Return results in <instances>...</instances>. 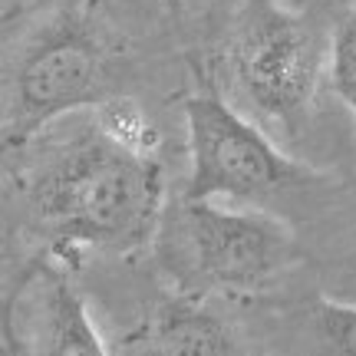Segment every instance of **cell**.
I'll list each match as a JSON object with an SVG mask.
<instances>
[{"label":"cell","mask_w":356,"mask_h":356,"mask_svg":"<svg viewBox=\"0 0 356 356\" xmlns=\"http://www.w3.org/2000/svg\"><path fill=\"white\" fill-rule=\"evenodd\" d=\"M162 3H165V7H168L172 13H178L181 7H185V0H162Z\"/></svg>","instance_id":"obj_12"},{"label":"cell","mask_w":356,"mask_h":356,"mask_svg":"<svg viewBox=\"0 0 356 356\" xmlns=\"http://www.w3.org/2000/svg\"><path fill=\"white\" fill-rule=\"evenodd\" d=\"M96 115H99L96 126L102 132H109L113 139H119L122 145L145 155H159V132H155L149 115L142 113V106L129 92H115L106 102H99Z\"/></svg>","instance_id":"obj_8"},{"label":"cell","mask_w":356,"mask_h":356,"mask_svg":"<svg viewBox=\"0 0 356 356\" xmlns=\"http://www.w3.org/2000/svg\"><path fill=\"white\" fill-rule=\"evenodd\" d=\"M314 333L323 350L356 356V304L320 297L314 307Z\"/></svg>","instance_id":"obj_10"},{"label":"cell","mask_w":356,"mask_h":356,"mask_svg":"<svg viewBox=\"0 0 356 356\" xmlns=\"http://www.w3.org/2000/svg\"><path fill=\"white\" fill-rule=\"evenodd\" d=\"M181 115L188 139V181L181 188L185 198L251 204L317 178L297 159L280 152L264 129L218 92L185 96Z\"/></svg>","instance_id":"obj_5"},{"label":"cell","mask_w":356,"mask_h":356,"mask_svg":"<svg viewBox=\"0 0 356 356\" xmlns=\"http://www.w3.org/2000/svg\"><path fill=\"white\" fill-rule=\"evenodd\" d=\"M280 3H284V7H293V10H304L310 0H280Z\"/></svg>","instance_id":"obj_11"},{"label":"cell","mask_w":356,"mask_h":356,"mask_svg":"<svg viewBox=\"0 0 356 356\" xmlns=\"http://www.w3.org/2000/svg\"><path fill=\"white\" fill-rule=\"evenodd\" d=\"M129 353H238L241 340L228 327V320L204 304L202 293L172 291L145 314L136 330L119 343Z\"/></svg>","instance_id":"obj_6"},{"label":"cell","mask_w":356,"mask_h":356,"mask_svg":"<svg viewBox=\"0 0 356 356\" xmlns=\"http://www.w3.org/2000/svg\"><path fill=\"white\" fill-rule=\"evenodd\" d=\"M30 211L56 254L139 251L165 211L159 155L122 145L99 126L56 152L30 181Z\"/></svg>","instance_id":"obj_1"},{"label":"cell","mask_w":356,"mask_h":356,"mask_svg":"<svg viewBox=\"0 0 356 356\" xmlns=\"http://www.w3.org/2000/svg\"><path fill=\"white\" fill-rule=\"evenodd\" d=\"M122 76L126 47L96 0H76L50 13L10 66L0 109V152H20L50 122L96 109L122 92Z\"/></svg>","instance_id":"obj_2"},{"label":"cell","mask_w":356,"mask_h":356,"mask_svg":"<svg viewBox=\"0 0 356 356\" xmlns=\"http://www.w3.org/2000/svg\"><path fill=\"white\" fill-rule=\"evenodd\" d=\"M152 244L172 287L202 297L257 291L293 257V238L284 221L254 208L185 195L165 202Z\"/></svg>","instance_id":"obj_3"},{"label":"cell","mask_w":356,"mask_h":356,"mask_svg":"<svg viewBox=\"0 0 356 356\" xmlns=\"http://www.w3.org/2000/svg\"><path fill=\"white\" fill-rule=\"evenodd\" d=\"M327 73H330L333 92L340 96V102L350 109L356 122V3L333 30L330 47H327Z\"/></svg>","instance_id":"obj_9"},{"label":"cell","mask_w":356,"mask_h":356,"mask_svg":"<svg viewBox=\"0 0 356 356\" xmlns=\"http://www.w3.org/2000/svg\"><path fill=\"white\" fill-rule=\"evenodd\" d=\"M225 70L257 115L297 132L317 102L327 50L300 10L280 0H248L225 50Z\"/></svg>","instance_id":"obj_4"},{"label":"cell","mask_w":356,"mask_h":356,"mask_svg":"<svg viewBox=\"0 0 356 356\" xmlns=\"http://www.w3.org/2000/svg\"><path fill=\"white\" fill-rule=\"evenodd\" d=\"M24 297L30 300L24 317L33 337L26 343L30 353H106L83 293L63 270L37 267L24 284Z\"/></svg>","instance_id":"obj_7"}]
</instances>
